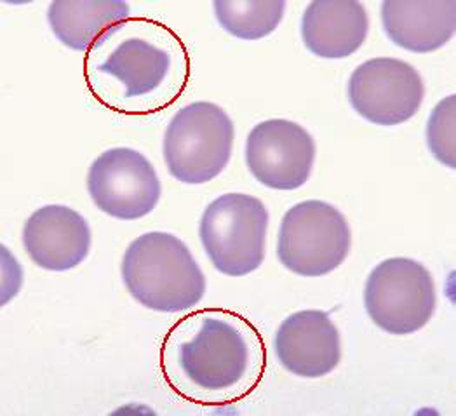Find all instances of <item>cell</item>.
I'll list each match as a JSON object with an SVG mask.
<instances>
[{
	"mask_svg": "<svg viewBox=\"0 0 456 416\" xmlns=\"http://www.w3.org/2000/svg\"><path fill=\"white\" fill-rule=\"evenodd\" d=\"M183 40L151 18H129L87 53L84 77L94 100L117 114L145 115L171 105L187 87Z\"/></svg>",
	"mask_w": 456,
	"mask_h": 416,
	"instance_id": "obj_1",
	"label": "cell"
},
{
	"mask_svg": "<svg viewBox=\"0 0 456 416\" xmlns=\"http://www.w3.org/2000/svg\"><path fill=\"white\" fill-rule=\"evenodd\" d=\"M265 363L258 330L222 308L197 310L180 319L160 350L167 383L197 403H225L249 392L262 379Z\"/></svg>",
	"mask_w": 456,
	"mask_h": 416,
	"instance_id": "obj_2",
	"label": "cell"
},
{
	"mask_svg": "<svg viewBox=\"0 0 456 416\" xmlns=\"http://www.w3.org/2000/svg\"><path fill=\"white\" fill-rule=\"evenodd\" d=\"M120 275L129 295L153 312H187L206 295V277L191 249L167 232L136 237L124 253Z\"/></svg>",
	"mask_w": 456,
	"mask_h": 416,
	"instance_id": "obj_3",
	"label": "cell"
},
{
	"mask_svg": "<svg viewBox=\"0 0 456 416\" xmlns=\"http://www.w3.org/2000/svg\"><path fill=\"white\" fill-rule=\"evenodd\" d=\"M235 127L227 112L211 102H195L169 120L162 155L169 175L185 185L220 176L230 162Z\"/></svg>",
	"mask_w": 456,
	"mask_h": 416,
	"instance_id": "obj_4",
	"label": "cell"
},
{
	"mask_svg": "<svg viewBox=\"0 0 456 416\" xmlns=\"http://www.w3.org/2000/svg\"><path fill=\"white\" fill-rule=\"evenodd\" d=\"M268 211L248 193H224L202 213L200 244L215 268L228 277L256 272L265 260Z\"/></svg>",
	"mask_w": 456,
	"mask_h": 416,
	"instance_id": "obj_5",
	"label": "cell"
},
{
	"mask_svg": "<svg viewBox=\"0 0 456 416\" xmlns=\"http://www.w3.org/2000/svg\"><path fill=\"white\" fill-rule=\"evenodd\" d=\"M352 232L342 211L324 200H304L289 208L277 235L281 265L300 277H324L346 260Z\"/></svg>",
	"mask_w": 456,
	"mask_h": 416,
	"instance_id": "obj_6",
	"label": "cell"
},
{
	"mask_svg": "<svg viewBox=\"0 0 456 416\" xmlns=\"http://www.w3.org/2000/svg\"><path fill=\"white\" fill-rule=\"evenodd\" d=\"M437 291L427 266L411 258H388L371 270L364 286V308L381 331L408 337L428 324Z\"/></svg>",
	"mask_w": 456,
	"mask_h": 416,
	"instance_id": "obj_7",
	"label": "cell"
},
{
	"mask_svg": "<svg viewBox=\"0 0 456 416\" xmlns=\"http://www.w3.org/2000/svg\"><path fill=\"white\" fill-rule=\"evenodd\" d=\"M87 192L94 206L122 222H134L152 213L162 185L152 162L127 147L100 153L87 173Z\"/></svg>",
	"mask_w": 456,
	"mask_h": 416,
	"instance_id": "obj_8",
	"label": "cell"
},
{
	"mask_svg": "<svg viewBox=\"0 0 456 416\" xmlns=\"http://www.w3.org/2000/svg\"><path fill=\"white\" fill-rule=\"evenodd\" d=\"M348 103L368 122L392 127L419 114L425 84L419 70L397 58H373L348 78Z\"/></svg>",
	"mask_w": 456,
	"mask_h": 416,
	"instance_id": "obj_9",
	"label": "cell"
},
{
	"mask_svg": "<svg viewBox=\"0 0 456 416\" xmlns=\"http://www.w3.org/2000/svg\"><path fill=\"white\" fill-rule=\"evenodd\" d=\"M246 166L266 189L298 190L308 182L315 162V142L300 124L270 118L256 124L246 138Z\"/></svg>",
	"mask_w": 456,
	"mask_h": 416,
	"instance_id": "obj_10",
	"label": "cell"
},
{
	"mask_svg": "<svg viewBox=\"0 0 456 416\" xmlns=\"http://www.w3.org/2000/svg\"><path fill=\"white\" fill-rule=\"evenodd\" d=\"M273 354L279 364L300 379H322L342 361L340 331L330 314L300 310L288 315L275 331Z\"/></svg>",
	"mask_w": 456,
	"mask_h": 416,
	"instance_id": "obj_11",
	"label": "cell"
},
{
	"mask_svg": "<svg viewBox=\"0 0 456 416\" xmlns=\"http://www.w3.org/2000/svg\"><path fill=\"white\" fill-rule=\"evenodd\" d=\"M23 248L42 270L67 272L80 265L91 251V228L76 209L49 204L34 211L23 225Z\"/></svg>",
	"mask_w": 456,
	"mask_h": 416,
	"instance_id": "obj_12",
	"label": "cell"
},
{
	"mask_svg": "<svg viewBox=\"0 0 456 416\" xmlns=\"http://www.w3.org/2000/svg\"><path fill=\"white\" fill-rule=\"evenodd\" d=\"M305 47L322 60L355 54L370 34V16L357 0H314L302 16Z\"/></svg>",
	"mask_w": 456,
	"mask_h": 416,
	"instance_id": "obj_13",
	"label": "cell"
},
{
	"mask_svg": "<svg viewBox=\"0 0 456 416\" xmlns=\"http://www.w3.org/2000/svg\"><path fill=\"white\" fill-rule=\"evenodd\" d=\"M380 16L387 37L410 53H434L455 37V0H385Z\"/></svg>",
	"mask_w": 456,
	"mask_h": 416,
	"instance_id": "obj_14",
	"label": "cell"
},
{
	"mask_svg": "<svg viewBox=\"0 0 456 416\" xmlns=\"http://www.w3.org/2000/svg\"><path fill=\"white\" fill-rule=\"evenodd\" d=\"M131 18L122 0H54L47 7V23L65 47L87 53L115 25Z\"/></svg>",
	"mask_w": 456,
	"mask_h": 416,
	"instance_id": "obj_15",
	"label": "cell"
},
{
	"mask_svg": "<svg viewBox=\"0 0 456 416\" xmlns=\"http://www.w3.org/2000/svg\"><path fill=\"white\" fill-rule=\"evenodd\" d=\"M215 18L220 27L240 40L268 37L281 25L284 0H215Z\"/></svg>",
	"mask_w": 456,
	"mask_h": 416,
	"instance_id": "obj_16",
	"label": "cell"
},
{
	"mask_svg": "<svg viewBox=\"0 0 456 416\" xmlns=\"http://www.w3.org/2000/svg\"><path fill=\"white\" fill-rule=\"evenodd\" d=\"M427 147L443 166L456 169V94L441 100L427 120Z\"/></svg>",
	"mask_w": 456,
	"mask_h": 416,
	"instance_id": "obj_17",
	"label": "cell"
}]
</instances>
